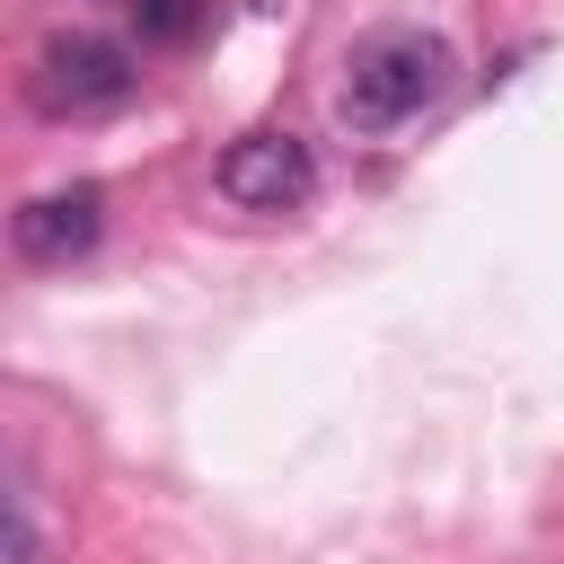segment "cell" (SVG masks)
Here are the masks:
<instances>
[{
  "mask_svg": "<svg viewBox=\"0 0 564 564\" xmlns=\"http://www.w3.org/2000/svg\"><path fill=\"white\" fill-rule=\"evenodd\" d=\"M132 26H141L150 44H185V35L203 26V0H132Z\"/></svg>",
  "mask_w": 564,
  "mask_h": 564,
  "instance_id": "5b68a950",
  "label": "cell"
},
{
  "mask_svg": "<svg viewBox=\"0 0 564 564\" xmlns=\"http://www.w3.org/2000/svg\"><path fill=\"white\" fill-rule=\"evenodd\" d=\"M220 194L238 212H300L317 194V159L300 132H238L220 150Z\"/></svg>",
  "mask_w": 564,
  "mask_h": 564,
  "instance_id": "3957f363",
  "label": "cell"
},
{
  "mask_svg": "<svg viewBox=\"0 0 564 564\" xmlns=\"http://www.w3.org/2000/svg\"><path fill=\"white\" fill-rule=\"evenodd\" d=\"M9 564H44V538H35V511H26V494L9 502Z\"/></svg>",
  "mask_w": 564,
  "mask_h": 564,
  "instance_id": "8992f818",
  "label": "cell"
},
{
  "mask_svg": "<svg viewBox=\"0 0 564 564\" xmlns=\"http://www.w3.org/2000/svg\"><path fill=\"white\" fill-rule=\"evenodd\" d=\"M26 97L44 115H97V106H123L132 97V53L115 35H53L26 70Z\"/></svg>",
  "mask_w": 564,
  "mask_h": 564,
  "instance_id": "7a4b0ae2",
  "label": "cell"
},
{
  "mask_svg": "<svg viewBox=\"0 0 564 564\" xmlns=\"http://www.w3.org/2000/svg\"><path fill=\"white\" fill-rule=\"evenodd\" d=\"M441 88H449V44L423 35V26H388L344 70V123L352 132H397L423 106H441Z\"/></svg>",
  "mask_w": 564,
  "mask_h": 564,
  "instance_id": "6da1fadb",
  "label": "cell"
},
{
  "mask_svg": "<svg viewBox=\"0 0 564 564\" xmlns=\"http://www.w3.org/2000/svg\"><path fill=\"white\" fill-rule=\"evenodd\" d=\"M9 238H18V256H26V264H70V256H88V247L106 238V194H97V185L35 194V203L9 220Z\"/></svg>",
  "mask_w": 564,
  "mask_h": 564,
  "instance_id": "277c9868",
  "label": "cell"
}]
</instances>
